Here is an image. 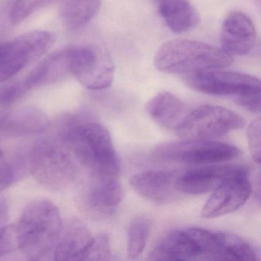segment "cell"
Segmentation results:
<instances>
[{
    "label": "cell",
    "mask_w": 261,
    "mask_h": 261,
    "mask_svg": "<svg viewBox=\"0 0 261 261\" xmlns=\"http://www.w3.org/2000/svg\"><path fill=\"white\" fill-rule=\"evenodd\" d=\"M14 169L5 152L0 149V192L11 186L14 181Z\"/></svg>",
    "instance_id": "obj_28"
},
{
    "label": "cell",
    "mask_w": 261,
    "mask_h": 261,
    "mask_svg": "<svg viewBox=\"0 0 261 261\" xmlns=\"http://www.w3.org/2000/svg\"><path fill=\"white\" fill-rule=\"evenodd\" d=\"M50 0H16L10 13V21L17 25L36 13Z\"/></svg>",
    "instance_id": "obj_23"
},
{
    "label": "cell",
    "mask_w": 261,
    "mask_h": 261,
    "mask_svg": "<svg viewBox=\"0 0 261 261\" xmlns=\"http://www.w3.org/2000/svg\"><path fill=\"white\" fill-rule=\"evenodd\" d=\"M69 73L85 88L106 89L114 79V65L108 51L97 45L74 47L66 50Z\"/></svg>",
    "instance_id": "obj_6"
},
{
    "label": "cell",
    "mask_w": 261,
    "mask_h": 261,
    "mask_svg": "<svg viewBox=\"0 0 261 261\" xmlns=\"http://www.w3.org/2000/svg\"><path fill=\"white\" fill-rule=\"evenodd\" d=\"M150 228V221L145 217H139L132 221L128 230L127 253L129 259H137L143 253Z\"/></svg>",
    "instance_id": "obj_22"
},
{
    "label": "cell",
    "mask_w": 261,
    "mask_h": 261,
    "mask_svg": "<svg viewBox=\"0 0 261 261\" xmlns=\"http://www.w3.org/2000/svg\"><path fill=\"white\" fill-rule=\"evenodd\" d=\"M233 58L222 49L190 39H177L163 44L154 59L155 68L167 74H189L227 68Z\"/></svg>",
    "instance_id": "obj_3"
},
{
    "label": "cell",
    "mask_w": 261,
    "mask_h": 261,
    "mask_svg": "<svg viewBox=\"0 0 261 261\" xmlns=\"http://www.w3.org/2000/svg\"><path fill=\"white\" fill-rule=\"evenodd\" d=\"M165 22L175 33L193 30L200 22V16L189 0H154Z\"/></svg>",
    "instance_id": "obj_18"
},
{
    "label": "cell",
    "mask_w": 261,
    "mask_h": 261,
    "mask_svg": "<svg viewBox=\"0 0 261 261\" xmlns=\"http://www.w3.org/2000/svg\"><path fill=\"white\" fill-rule=\"evenodd\" d=\"M18 250L31 260H42L53 254L62 232V217L56 204L36 200L24 208L16 223Z\"/></svg>",
    "instance_id": "obj_1"
},
{
    "label": "cell",
    "mask_w": 261,
    "mask_h": 261,
    "mask_svg": "<svg viewBox=\"0 0 261 261\" xmlns=\"http://www.w3.org/2000/svg\"><path fill=\"white\" fill-rule=\"evenodd\" d=\"M28 91L24 79L4 85L0 88V107L10 106Z\"/></svg>",
    "instance_id": "obj_25"
},
{
    "label": "cell",
    "mask_w": 261,
    "mask_h": 261,
    "mask_svg": "<svg viewBox=\"0 0 261 261\" xmlns=\"http://www.w3.org/2000/svg\"><path fill=\"white\" fill-rule=\"evenodd\" d=\"M244 124V119L233 111L204 105L186 114L175 132L186 140H214L241 129Z\"/></svg>",
    "instance_id": "obj_5"
},
{
    "label": "cell",
    "mask_w": 261,
    "mask_h": 261,
    "mask_svg": "<svg viewBox=\"0 0 261 261\" xmlns=\"http://www.w3.org/2000/svg\"><path fill=\"white\" fill-rule=\"evenodd\" d=\"M88 188L84 203L88 211L98 216H110L117 211L123 197L121 185L115 176H94Z\"/></svg>",
    "instance_id": "obj_16"
},
{
    "label": "cell",
    "mask_w": 261,
    "mask_h": 261,
    "mask_svg": "<svg viewBox=\"0 0 261 261\" xmlns=\"http://www.w3.org/2000/svg\"><path fill=\"white\" fill-rule=\"evenodd\" d=\"M102 0H61L60 14L70 30L85 27L97 14Z\"/></svg>",
    "instance_id": "obj_20"
},
{
    "label": "cell",
    "mask_w": 261,
    "mask_h": 261,
    "mask_svg": "<svg viewBox=\"0 0 261 261\" xmlns=\"http://www.w3.org/2000/svg\"><path fill=\"white\" fill-rule=\"evenodd\" d=\"M258 254L251 244L238 235L225 233L223 235L221 260H257Z\"/></svg>",
    "instance_id": "obj_21"
},
{
    "label": "cell",
    "mask_w": 261,
    "mask_h": 261,
    "mask_svg": "<svg viewBox=\"0 0 261 261\" xmlns=\"http://www.w3.org/2000/svg\"><path fill=\"white\" fill-rule=\"evenodd\" d=\"M183 80L189 88L198 92L219 97H231L235 101L246 96L260 94L259 79L233 71H204L186 75Z\"/></svg>",
    "instance_id": "obj_9"
},
{
    "label": "cell",
    "mask_w": 261,
    "mask_h": 261,
    "mask_svg": "<svg viewBox=\"0 0 261 261\" xmlns=\"http://www.w3.org/2000/svg\"><path fill=\"white\" fill-rule=\"evenodd\" d=\"M56 40L53 33L36 31L0 42V83L13 79L46 54Z\"/></svg>",
    "instance_id": "obj_7"
},
{
    "label": "cell",
    "mask_w": 261,
    "mask_h": 261,
    "mask_svg": "<svg viewBox=\"0 0 261 261\" xmlns=\"http://www.w3.org/2000/svg\"><path fill=\"white\" fill-rule=\"evenodd\" d=\"M256 33L252 19L245 13L234 12L226 17L221 30V49L231 56L249 54L256 43Z\"/></svg>",
    "instance_id": "obj_13"
},
{
    "label": "cell",
    "mask_w": 261,
    "mask_h": 261,
    "mask_svg": "<svg viewBox=\"0 0 261 261\" xmlns=\"http://www.w3.org/2000/svg\"><path fill=\"white\" fill-rule=\"evenodd\" d=\"M112 259L109 238L105 233L94 237L85 260H109Z\"/></svg>",
    "instance_id": "obj_24"
},
{
    "label": "cell",
    "mask_w": 261,
    "mask_h": 261,
    "mask_svg": "<svg viewBox=\"0 0 261 261\" xmlns=\"http://www.w3.org/2000/svg\"><path fill=\"white\" fill-rule=\"evenodd\" d=\"M30 166L36 179L48 187L68 186L75 176V165L68 150L53 143L36 146L30 155Z\"/></svg>",
    "instance_id": "obj_10"
},
{
    "label": "cell",
    "mask_w": 261,
    "mask_h": 261,
    "mask_svg": "<svg viewBox=\"0 0 261 261\" xmlns=\"http://www.w3.org/2000/svg\"><path fill=\"white\" fill-rule=\"evenodd\" d=\"M94 237L82 221L73 218L62 227L53 252L55 260H85Z\"/></svg>",
    "instance_id": "obj_15"
},
{
    "label": "cell",
    "mask_w": 261,
    "mask_h": 261,
    "mask_svg": "<svg viewBox=\"0 0 261 261\" xmlns=\"http://www.w3.org/2000/svg\"><path fill=\"white\" fill-rule=\"evenodd\" d=\"M247 137L252 157L259 164L261 159L260 119H256L250 123L247 129Z\"/></svg>",
    "instance_id": "obj_27"
},
{
    "label": "cell",
    "mask_w": 261,
    "mask_h": 261,
    "mask_svg": "<svg viewBox=\"0 0 261 261\" xmlns=\"http://www.w3.org/2000/svg\"><path fill=\"white\" fill-rule=\"evenodd\" d=\"M236 102L247 111L253 113H259L260 111V94L246 96L238 99Z\"/></svg>",
    "instance_id": "obj_29"
},
{
    "label": "cell",
    "mask_w": 261,
    "mask_h": 261,
    "mask_svg": "<svg viewBox=\"0 0 261 261\" xmlns=\"http://www.w3.org/2000/svg\"><path fill=\"white\" fill-rule=\"evenodd\" d=\"M240 149L233 145L216 140H186L163 143L154 150L162 160L186 164L211 165L238 158Z\"/></svg>",
    "instance_id": "obj_8"
},
{
    "label": "cell",
    "mask_w": 261,
    "mask_h": 261,
    "mask_svg": "<svg viewBox=\"0 0 261 261\" xmlns=\"http://www.w3.org/2000/svg\"><path fill=\"white\" fill-rule=\"evenodd\" d=\"M18 250L16 224L0 227V256Z\"/></svg>",
    "instance_id": "obj_26"
},
{
    "label": "cell",
    "mask_w": 261,
    "mask_h": 261,
    "mask_svg": "<svg viewBox=\"0 0 261 261\" xmlns=\"http://www.w3.org/2000/svg\"><path fill=\"white\" fill-rule=\"evenodd\" d=\"M68 150L94 176H116L120 171L118 156L109 131L97 122L74 123L62 134Z\"/></svg>",
    "instance_id": "obj_2"
},
{
    "label": "cell",
    "mask_w": 261,
    "mask_h": 261,
    "mask_svg": "<svg viewBox=\"0 0 261 261\" xmlns=\"http://www.w3.org/2000/svg\"><path fill=\"white\" fill-rule=\"evenodd\" d=\"M223 232L189 227L167 233L149 255L152 260H220Z\"/></svg>",
    "instance_id": "obj_4"
},
{
    "label": "cell",
    "mask_w": 261,
    "mask_h": 261,
    "mask_svg": "<svg viewBox=\"0 0 261 261\" xmlns=\"http://www.w3.org/2000/svg\"><path fill=\"white\" fill-rule=\"evenodd\" d=\"M239 166L212 165L186 171L180 174L176 187L180 193L201 195L213 192L231 176Z\"/></svg>",
    "instance_id": "obj_14"
},
{
    "label": "cell",
    "mask_w": 261,
    "mask_h": 261,
    "mask_svg": "<svg viewBox=\"0 0 261 261\" xmlns=\"http://www.w3.org/2000/svg\"><path fill=\"white\" fill-rule=\"evenodd\" d=\"M149 117L159 126L175 130L186 117V105L176 96L167 91L159 93L146 105Z\"/></svg>",
    "instance_id": "obj_17"
},
{
    "label": "cell",
    "mask_w": 261,
    "mask_h": 261,
    "mask_svg": "<svg viewBox=\"0 0 261 261\" xmlns=\"http://www.w3.org/2000/svg\"><path fill=\"white\" fill-rule=\"evenodd\" d=\"M179 175L176 171H143L131 178L130 185L146 201L156 204H167L180 194L176 187Z\"/></svg>",
    "instance_id": "obj_12"
},
{
    "label": "cell",
    "mask_w": 261,
    "mask_h": 261,
    "mask_svg": "<svg viewBox=\"0 0 261 261\" xmlns=\"http://www.w3.org/2000/svg\"><path fill=\"white\" fill-rule=\"evenodd\" d=\"M252 192L248 170L240 166L236 172L212 192L201 210L206 218H218L238 210Z\"/></svg>",
    "instance_id": "obj_11"
},
{
    "label": "cell",
    "mask_w": 261,
    "mask_h": 261,
    "mask_svg": "<svg viewBox=\"0 0 261 261\" xmlns=\"http://www.w3.org/2000/svg\"><path fill=\"white\" fill-rule=\"evenodd\" d=\"M48 119L36 109H23L0 115V131L27 134L42 132L48 126Z\"/></svg>",
    "instance_id": "obj_19"
}]
</instances>
